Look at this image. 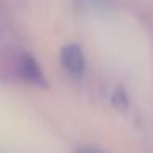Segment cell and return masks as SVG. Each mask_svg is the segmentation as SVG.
I'll use <instances>...</instances> for the list:
<instances>
[{
	"label": "cell",
	"mask_w": 153,
	"mask_h": 153,
	"mask_svg": "<svg viewBox=\"0 0 153 153\" xmlns=\"http://www.w3.org/2000/svg\"><path fill=\"white\" fill-rule=\"evenodd\" d=\"M61 64L74 77H81L86 71V56L79 45L71 43L61 50Z\"/></svg>",
	"instance_id": "cell-1"
},
{
	"label": "cell",
	"mask_w": 153,
	"mask_h": 153,
	"mask_svg": "<svg viewBox=\"0 0 153 153\" xmlns=\"http://www.w3.org/2000/svg\"><path fill=\"white\" fill-rule=\"evenodd\" d=\"M18 73L27 82L33 86H46V77H45L43 69L31 54H22L18 58Z\"/></svg>",
	"instance_id": "cell-2"
},
{
	"label": "cell",
	"mask_w": 153,
	"mask_h": 153,
	"mask_svg": "<svg viewBox=\"0 0 153 153\" xmlns=\"http://www.w3.org/2000/svg\"><path fill=\"white\" fill-rule=\"evenodd\" d=\"M110 102L115 107L117 110H125L128 107V97H127V92L123 91V87H115L110 96Z\"/></svg>",
	"instance_id": "cell-3"
},
{
	"label": "cell",
	"mask_w": 153,
	"mask_h": 153,
	"mask_svg": "<svg viewBox=\"0 0 153 153\" xmlns=\"http://www.w3.org/2000/svg\"><path fill=\"white\" fill-rule=\"evenodd\" d=\"M74 153H105V152H102L99 148H92V146H81Z\"/></svg>",
	"instance_id": "cell-4"
}]
</instances>
